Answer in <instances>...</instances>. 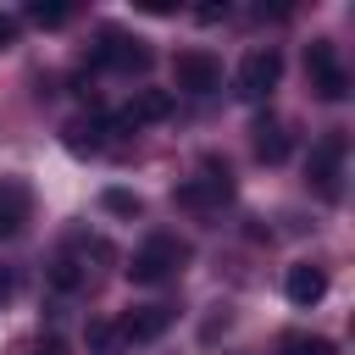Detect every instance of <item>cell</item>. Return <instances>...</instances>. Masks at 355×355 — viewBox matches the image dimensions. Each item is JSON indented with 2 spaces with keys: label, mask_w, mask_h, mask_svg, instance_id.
<instances>
[{
  "label": "cell",
  "mask_w": 355,
  "mask_h": 355,
  "mask_svg": "<svg viewBox=\"0 0 355 355\" xmlns=\"http://www.w3.org/2000/svg\"><path fill=\"white\" fill-rule=\"evenodd\" d=\"M166 116H172V94L166 89H133V100L111 116V128L128 133V128H150V122H166Z\"/></svg>",
  "instance_id": "8"
},
{
  "label": "cell",
  "mask_w": 355,
  "mask_h": 355,
  "mask_svg": "<svg viewBox=\"0 0 355 355\" xmlns=\"http://www.w3.org/2000/svg\"><path fill=\"white\" fill-rule=\"evenodd\" d=\"M305 78H311L316 100H344V94H349V72H344L333 39H311V44H305Z\"/></svg>",
  "instance_id": "4"
},
{
  "label": "cell",
  "mask_w": 355,
  "mask_h": 355,
  "mask_svg": "<svg viewBox=\"0 0 355 355\" xmlns=\"http://www.w3.org/2000/svg\"><path fill=\"white\" fill-rule=\"evenodd\" d=\"M283 355H338V344L322 338V333H288L283 338Z\"/></svg>",
  "instance_id": "15"
},
{
  "label": "cell",
  "mask_w": 355,
  "mask_h": 355,
  "mask_svg": "<svg viewBox=\"0 0 355 355\" xmlns=\"http://www.w3.org/2000/svg\"><path fill=\"white\" fill-rule=\"evenodd\" d=\"M33 216V189L22 178H0V239H17Z\"/></svg>",
  "instance_id": "11"
},
{
  "label": "cell",
  "mask_w": 355,
  "mask_h": 355,
  "mask_svg": "<svg viewBox=\"0 0 355 355\" xmlns=\"http://www.w3.org/2000/svg\"><path fill=\"white\" fill-rule=\"evenodd\" d=\"M172 200H178V205H189V211H211V205L233 200V172H227V161L205 155V161H200V172H194L189 183H178V194H172Z\"/></svg>",
  "instance_id": "3"
},
{
  "label": "cell",
  "mask_w": 355,
  "mask_h": 355,
  "mask_svg": "<svg viewBox=\"0 0 355 355\" xmlns=\"http://www.w3.org/2000/svg\"><path fill=\"white\" fill-rule=\"evenodd\" d=\"M89 61L94 67H105V72H150V44L139 39V33H122V28H100V39H94V50H89Z\"/></svg>",
  "instance_id": "2"
},
{
  "label": "cell",
  "mask_w": 355,
  "mask_h": 355,
  "mask_svg": "<svg viewBox=\"0 0 355 355\" xmlns=\"http://www.w3.org/2000/svg\"><path fill=\"white\" fill-rule=\"evenodd\" d=\"M166 327H172V305H133L116 316V338H128V344H150Z\"/></svg>",
  "instance_id": "9"
},
{
  "label": "cell",
  "mask_w": 355,
  "mask_h": 355,
  "mask_svg": "<svg viewBox=\"0 0 355 355\" xmlns=\"http://www.w3.org/2000/svg\"><path fill=\"white\" fill-rule=\"evenodd\" d=\"M89 344H94L100 355H116V327H105V322H94V327H89Z\"/></svg>",
  "instance_id": "17"
},
{
  "label": "cell",
  "mask_w": 355,
  "mask_h": 355,
  "mask_svg": "<svg viewBox=\"0 0 355 355\" xmlns=\"http://www.w3.org/2000/svg\"><path fill=\"white\" fill-rule=\"evenodd\" d=\"M172 83H178L183 94H216V89H222V61H216L211 50H178Z\"/></svg>",
  "instance_id": "7"
},
{
  "label": "cell",
  "mask_w": 355,
  "mask_h": 355,
  "mask_svg": "<svg viewBox=\"0 0 355 355\" xmlns=\"http://www.w3.org/2000/svg\"><path fill=\"white\" fill-rule=\"evenodd\" d=\"M11 294H17V277H11V272H6V266H0V305H6V300H11Z\"/></svg>",
  "instance_id": "19"
},
{
  "label": "cell",
  "mask_w": 355,
  "mask_h": 355,
  "mask_svg": "<svg viewBox=\"0 0 355 355\" xmlns=\"http://www.w3.org/2000/svg\"><path fill=\"white\" fill-rule=\"evenodd\" d=\"M250 150H255V161H266V166L288 161V128H283L277 116H255V128H250Z\"/></svg>",
  "instance_id": "13"
},
{
  "label": "cell",
  "mask_w": 355,
  "mask_h": 355,
  "mask_svg": "<svg viewBox=\"0 0 355 355\" xmlns=\"http://www.w3.org/2000/svg\"><path fill=\"white\" fill-rule=\"evenodd\" d=\"M105 133H116L111 116H72V122L61 128V144H67L72 155H100V150H105Z\"/></svg>",
  "instance_id": "12"
},
{
  "label": "cell",
  "mask_w": 355,
  "mask_h": 355,
  "mask_svg": "<svg viewBox=\"0 0 355 355\" xmlns=\"http://www.w3.org/2000/svg\"><path fill=\"white\" fill-rule=\"evenodd\" d=\"M17 33H22V22H17L11 11H0V55H6L11 44H17Z\"/></svg>",
  "instance_id": "18"
},
{
  "label": "cell",
  "mask_w": 355,
  "mask_h": 355,
  "mask_svg": "<svg viewBox=\"0 0 355 355\" xmlns=\"http://www.w3.org/2000/svg\"><path fill=\"white\" fill-rule=\"evenodd\" d=\"M283 294H288V305H300V311L322 305V294H327V266H316V261H294L288 277H283Z\"/></svg>",
  "instance_id": "10"
},
{
  "label": "cell",
  "mask_w": 355,
  "mask_h": 355,
  "mask_svg": "<svg viewBox=\"0 0 355 355\" xmlns=\"http://www.w3.org/2000/svg\"><path fill=\"white\" fill-rule=\"evenodd\" d=\"M305 183H311L316 200H338V189H344V133H327V139L311 150Z\"/></svg>",
  "instance_id": "5"
},
{
  "label": "cell",
  "mask_w": 355,
  "mask_h": 355,
  "mask_svg": "<svg viewBox=\"0 0 355 355\" xmlns=\"http://www.w3.org/2000/svg\"><path fill=\"white\" fill-rule=\"evenodd\" d=\"M28 22H33V28H67V22H72V6H67V0H50V6L33 0V6H28Z\"/></svg>",
  "instance_id": "14"
},
{
  "label": "cell",
  "mask_w": 355,
  "mask_h": 355,
  "mask_svg": "<svg viewBox=\"0 0 355 355\" xmlns=\"http://www.w3.org/2000/svg\"><path fill=\"white\" fill-rule=\"evenodd\" d=\"M100 205H105L111 216H139V211H144V200H139V194H128V189H105V194H100Z\"/></svg>",
  "instance_id": "16"
},
{
  "label": "cell",
  "mask_w": 355,
  "mask_h": 355,
  "mask_svg": "<svg viewBox=\"0 0 355 355\" xmlns=\"http://www.w3.org/2000/svg\"><path fill=\"white\" fill-rule=\"evenodd\" d=\"M39 355H67V349H61V338L50 333V338H39Z\"/></svg>",
  "instance_id": "20"
},
{
  "label": "cell",
  "mask_w": 355,
  "mask_h": 355,
  "mask_svg": "<svg viewBox=\"0 0 355 355\" xmlns=\"http://www.w3.org/2000/svg\"><path fill=\"white\" fill-rule=\"evenodd\" d=\"M189 266V244L178 233H150L133 255H128V277L133 283H166Z\"/></svg>",
  "instance_id": "1"
},
{
  "label": "cell",
  "mask_w": 355,
  "mask_h": 355,
  "mask_svg": "<svg viewBox=\"0 0 355 355\" xmlns=\"http://www.w3.org/2000/svg\"><path fill=\"white\" fill-rule=\"evenodd\" d=\"M277 78H283V55L272 50V44H255L244 61H239V100H266L272 89H277Z\"/></svg>",
  "instance_id": "6"
}]
</instances>
